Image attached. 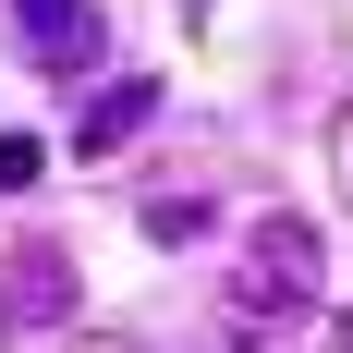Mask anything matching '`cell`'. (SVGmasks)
Wrapping results in <instances>:
<instances>
[{"instance_id":"1","label":"cell","mask_w":353,"mask_h":353,"mask_svg":"<svg viewBox=\"0 0 353 353\" xmlns=\"http://www.w3.org/2000/svg\"><path fill=\"white\" fill-rule=\"evenodd\" d=\"M317 292H329V244H317V219H292L268 208L244 232V268H232V341H292V329L317 317Z\"/></svg>"},{"instance_id":"2","label":"cell","mask_w":353,"mask_h":353,"mask_svg":"<svg viewBox=\"0 0 353 353\" xmlns=\"http://www.w3.org/2000/svg\"><path fill=\"white\" fill-rule=\"evenodd\" d=\"M146 122H159V73H110L98 98H85V122H73V159H122Z\"/></svg>"},{"instance_id":"3","label":"cell","mask_w":353,"mask_h":353,"mask_svg":"<svg viewBox=\"0 0 353 353\" xmlns=\"http://www.w3.org/2000/svg\"><path fill=\"white\" fill-rule=\"evenodd\" d=\"M0 305H12L25 329H73V256L49 244V232H37V244L12 256V268H0Z\"/></svg>"},{"instance_id":"4","label":"cell","mask_w":353,"mask_h":353,"mask_svg":"<svg viewBox=\"0 0 353 353\" xmlns=\"http://www.w3.org/2000/svg\"><path fill=\"white\" fill-rule=\"evenodd\" d=\"M12 25H25V49H37L49 73H73V61H98V49H110L85 0H12Z\"/></svg>"},{"instance_id":"5","label":"cell","mask_w":353,"mask_h":353,"mask_svg":"<svg viewBox=\"0 0 353 353\" xmlns=\"http://www.w3.org/2000/svg\"><path fill=\"white\" fill-rule=\"evenodd\" d=\"M134 219H146V244H159V256H171V244H195V232H208V183H159Z\"/></svg>"},{"instance_id":"6","label":"cell","mask_w":353,"mask_h":353,"mask_svg":"<svg viewBox=\"0 0 353 353\" xmlns=\"http://www.w3.org/2000/svg\"><path fill=\"white\" fill-rule=\"evenodd\" d=\"M37 171H49V146H37V134H0V195H25Z\"/></svg>"},{"instance_id":"7","label":"cell","mask_w":353,"mask_h":353,"mask_svg":"<svg viewBox=\"0 0 353 353\" xmlns=\"http://www.w3.org/2000/svg\"><path fill=\"white\" fill-rule=\"evenodd\" d=\"M329 171H341V208H353V110L329 122Z\"/></svg>"},{"instance_id":"8","label":"cell","mask_w":353,"mask_h":353,"mask_svg":"<svg viewBox=\"0 0 353 353\" xmlns=\"http://www.w3.org/2000/svg\"><path fill=\"white\" fill-rule=\"evenodd\" d=\"M61 353H146V341H122V329H61Z\"/></svg>"},{"instance_id":"9","label":"cell","mask_w":353,"mask_h":353,"mask_svg":"<svg viewBox=\"0 0 353 353\" xmlns=\"http://www.w3.org/2000/svg\"><path fill=\"white\" fill-rule=\"evenodd\" d=\"M329 353H353V305H341V317H329Z\"/></svg>"},{"instance_id":"10","label":"cell","mask_w":353,"mask_h":353,"mask_svg":"<svg viewBox=\"0 0 353 353\" xmlns=\"http://www.w3.org/2000/svg\"><path fill=\"white\" fill-rule=\"evenodd\" d=\"M0 341H12V305H0Z\"/></svg>"}]
</instances>
